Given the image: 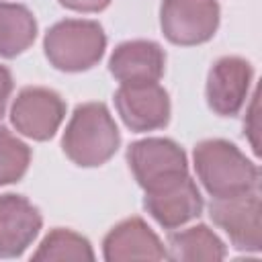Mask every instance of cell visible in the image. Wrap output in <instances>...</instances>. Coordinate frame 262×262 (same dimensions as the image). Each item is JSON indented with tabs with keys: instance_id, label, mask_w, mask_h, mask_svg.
Segmentation results:
<instances>
[{
	"instance_id": "obj_4",
	"label": "cell",
	"mask_w": 262,
	"mask_h": 262,
	"mask_svg": "<svg viewBox=\"0 0 262 262\" xmlns=\"http://www.w3.org/2000/svg\"><path fill=\"white\" fill-rule=\"evenodd\" d=\"M221 20L217 0H162L160 29L162 35L182 47L201 45L215 37Z\"/></svg>"
},
{
	"instance_id": "obj_2",
	"label": "cell",
	"mask_w": 262,
	"mask_h": 262,
	"mask_svg": "<svg viewBox=\"0 0 262 262\" xmlns=\"http://www.w3.org/2000/svg\"><path fill=\"white\" fill-rule=\"evenodd\" d=\"M119 145L121 133L104 102L78 104L61 135L66 158L80 168H98L106 164L117 154Z\"/></svg>"
},
{
	"instance_id": "obj_6",
	"label": "cell",
	"mask_w": 262,
	"mask_h": 262,
	"mask_svg": "<svg viewBox=\"0 0 262 262\" xmlns=\"http://www.w3.org/2000/svg\"><path fill=\"white\" fill-rule=\"evenodd\" d=\"M63 119L66 100L45 86H25L10 106L12 127L33 141L51 139L59 131Z\"/></svg>"
},
{
	"instance_id": "obj_9",
	"label": "cell",
	"mask_w": 262,
	"mask_h": 262,
	"mask_svg": "<svg viewBox=\"0 0 262 262\" xmlns=\"http://www.w3.org/2000/svg\"><path fill=\"white\" fill-rule=\"evenodd\" d=\"M143 209L160 227L172 231L201 217L205 201L190 174H184L151 190H145Z\"/></svg>"
},
{
	"instance_id": "obj_15",
	"label": "cell",
	"mask_w": 262,
	"mask_h": 262,
	"mask_svg": "<svg viewBox=\"0 0 262 262\" xmlns=\"http://www.w3.org/2000/svg\"><path fill=\"white\" fill-rule=\"evenodd\" d=\"M37 39V18L16 2L0 0V57H16L25 53Z\"/></svg>"
},
{
	"instance_id": "obj_12",
	"label": "cell",
	"mask_w": 262,
	"mask_h": 262,
	"mask_svg": "<svg viewBox=\"0 0 262 262\" xmlns=\"http://www.w3.org/2000/svg\"><path fill=\"white\" fill-rule=\"evenodd\" d=\"M108 72L119 84L160 82L166 72V51L149 39L123 41L108 57Z\"/></svg>"
},
{
	"instance_id": "obj_17",
	"label": "cell",
	"mask_w": 262,
	"mask_h": 262,
	"mask_svg": "<svg viewBox=\"0 0 262 262\" xmlns=\"http://www.w3.org/2000/svg\"><path fill=\"white\" fill-rule=\"evenodd\" d=\"M31 164V147L6 127H0V186L18 182Z\"/></svg>"
},
{
	"instance_id": "obj_7",
	"label": "cell",
	"mask_w": 262,
	"mask_h": 262,
	"mask_svg": "<svg viewBox=\"0 0 262 262\" xmlns=\"http://www.w3.org/2000/svg\"><path fill=\"white\" fill-rule=\"evenodd\" d=\"M262 207L260 192H244L225 199H213L209 203L211 221L223 229L231 246L239 252H260L262 250Z\"/></svg>"
},
{
	"instance_id": "obj_3",
	"label": "cell",
	"mask_w": 262,
	"mask_h": 262,
	"mask_svg": "<svg viewBox=\"0 0 262 262\" xmlns=\"http://www.w3.org/2000/svg\"><path fill=\"white\" fill-rule=\"evenodd\" d=\"M106 49V33L98 20L66 18L49 27L43 37L47 61L68 74H78L94 68Z\"/></svg>"
},
{
	"instance_id": "obj_11",
	"label": "cell",
	"mask_w": 262,
	"mask_h": 262,
	"mask_svg": "<svg viewBox=\"0 0 262 262\" xmlns=\"http://www.w3.org/2000/svg\"><path fill=\"white\" fill-rule=\"evenodd\" d=\"M43 227L39 209L23 194H0V258H20Z\"/></svg>"
},
{
	"instance_id": "obj_13",
	"label": "cell",
	"mask_w": 262,
	"mask_h": 262,
	"mask_svg": "<svg viewBox=\"0 0 262 262\" xmlns=\"http://www.w3.org/2000/svg\"><path fill=\"white\" fill-rule=\"evenodd\" d=\"M102 256L106 262L168 258L166 246L141 217H127L111 227L102 239Z\"/></svg>"
},
{
	"instance_id": "obj_10",
	"label": "cell",
	"mask_w": 262,
	"mask_h": 262,
	"mask_svg": "<svg viewBox=\"0 0 262 262\" xmlns=\"http://www.w3.org/2000/svg\"><path fill=\"white\" fill-rule=\"evenodd\" d=\"M254 80V68L248 59L237 55L219 57L205 84V96L209 108L219 117H235L250 96V86Z\"/></svg>"
},
{
	"instance_id": "obj_1",
	"label": "cell",
	"mask_w": 262,
	"mask_h": 262,
	"mask_svg": "<svg viewBox=\"0 0 262 262\" xmlns=\"http://www.w3.org/2000/svg\"><path fill=\"white\" fill-rule=\"evenodd\" d=\"M192 166L203 188L213 199L258 190L260 168L227 139H203L192 149Z\"/></svg>"
},
{
	"instance_id": "obj_19",
	"label": "cell",
	"mask_w": 262,
	"mask_h": 262,
	"mask_svg": "<svg viewBox=\"0 0 262 262\" xmlns=\"http://www.w3.org/2000/svg\"><path fill=\"white\" fill-rule=\"evenodd\" d=\"M63 8L74 12H100L104 10L113 0H57Z\"/></svg>"
},
{
	"instance_id": "obj_16",
	"label": "cell",
	"mask_w": 262,
	"mask_h": 262,
	"mask_svg": "<svg viewBox=\"0 0 262 262\" xmlns=\"http://www.w3.org/2000/svg\"><path fill=\"white\" fill-rule=\"evenodd\" d=\"M33 260H94V250L78 231L53 227L33 252Z\"/></svg>"
},
{
	"instance_id": "obj_8",
	"label": "cell",
	"mask_w": 262,
	"mask_h": 262,
	"mask_svg": "<svg viewBox=\"0 0 262 262\" xmlns=\"http://www.w3.org/2000/svg\"><path fill=\"white\" fill-rule=\"evenodd\" d=\"M113 100L121 121L133 133L158 131L170 123V94L158 82L121 84Z\"/></svg>"
},
{
	"instance_id": "obj_14",
	"label": "cell",
	"mask_w": 262,
	"mask_h": 262,
	"mask_svg": "<svg viewBox=\"0 0 262 262\" xmlns=\"http://www.w3.org/2000/svg\"><path fill=\"white\" fill-rule=\"evenodd\" d=\"M166 254L170 260L180 262H196V260H223L227 256V248L223 239L209 229L205 223L170 231Z\"/></svg>"
},
{
	"instance_id": "obj_18",
	"label": "cell",
	"mask_w": 262,
	"mask_h": 262,
	"mask_svg": "<svg viewBox=\"0 0 262 262\" xmlns=\"http://www.w3.org/2000/svg\"><path fill=\"white\" fill-rule=\"evenodd\" d=\"M256 108H258V94L254 92V96L250 100V106H248L246 121H244V131H246V135H248V139L252 143L254 154L260 156V143H258V129L260 127H258V113H256Z\"/></svg>"
},
{
	"instance_id": "obj_20",
	"label": "cell",
	"mask_w": 262,
	"mask_h": 262,
	"mask_svg": "<svg viewBox=\"0 0 262 262\" xmlns=\"http://www.w3.org/2000/svg\"><path fill=\"white\" fill-rule=\"evenodd\" d=\"M14 90V80H12V74L6 66L0 63V119L4 117L6 113V106H8V100H10V94Z\"/></svg>"
},
{
	"instance_id": "obj_5",
	"label": "cell",
	"mask_w": 262,
	"mask_h": 262,
	"mask_svg": "<svg viewBox=\"0 0 262 262\" xmlns=\"http://www.w3.org/2000/svg\"><path fill=\"white\" fill-rule=\"evenodd\" d=\"M127 164L143 192L188 174L184 149L168 137H145L133 141L127 147Z\"/></svg>"
}]
</instances>
